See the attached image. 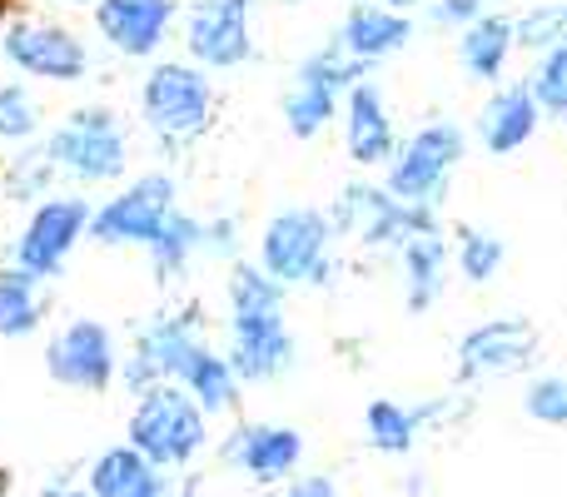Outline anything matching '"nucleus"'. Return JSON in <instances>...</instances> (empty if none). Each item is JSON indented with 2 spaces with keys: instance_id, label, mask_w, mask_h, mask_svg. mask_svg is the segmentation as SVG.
Here are the masks:
<instances>
[{
  "instance_id": "obj_26",
  "label": "nucleus",
  "mask_w": 567,
  "mask_h": 497,
  "mask_svg": "<svg viewBox=\"0 0 567 497\" xmlns=\"http://www.w3.org/2000/svg\"><path fill=\"white\" fill-rule=\"evenodd\" d=\"M423 418H429V408H403L393 398H373L369 413H363V428H369V443L379 453H409Z\"/></svg>"
},
{
  "instance_id": "obj_18",
  "label": "nucleus",
  "mask_w": 567,
  "mask_h": 497,
  "mask_svg": "<svg viewBox=\"0 0 567 497\" xmlns=\"http://www.w3.org/2000/svg\"><path fill=\"white\" fill-rule=\"evenodd\" d=\"M343 130H349V159L363 169L389 165L393 149H399L393 145V120H389V105H383V90L373 80H359L349 90V120H343Z\"/></svg>"
},
{
  "instance_id": "obj_19",
  "label": "nucleus",
  "mask_w": 567,
  "mask_h": 497,
  "mask_svg": "<svg viewBox=\"0 0 567 497\" xmlns=\"http://www.w3.org/2000/svg\"><path fill=\"white\" fill-rule=\"evenodd\" d=\"M303 453V438L293 428H275V423H259V428H245L235 433V443L225 448L229 463H239V468L249 473V478L259 483H279L293 473V463H299Z\"/></svg>"
},
{
  "instance_id": "obj_27",
  "label": "nucleus",
  "mask_w": 567,
  "mask_h": 497,
  "mask_svg": "<svg viewBox=\"0 0 567 497\" xmlns=\"http://www.w3.org/2000/svg\"><path fill=\"white\" fill-rule=\"evenodd\" d=\"M503 259H508V245H503L493 229H478V225H463L458 229V269L468 283H488L498 279Z\"/></svg>"
},
{
  "instance_id": "obj_35",
  "label": "nucleus",
  "mask_w": 567,
  "mask_h": 497,
  "mask_svg": "<svg viewBox=\"0 0 567 497\" xmlns=\"http://www.w3.org/2000/svg\"><path fill=\"white\" fill-rule=\"evenodd\" d=\"M373 6H389V10H413L419 0H373Z\"/></svg>"
},
{
  "instance_id": "obj_15",
  "label": "nucleus",
  "mask_w": 567,
  "mask_h": 497,
  "mask_svg": "<svg viewBox=\"0 0 567 497\" xmlns=\"http://www.w3.org/2000/svg\"><path fill=\"white\" fill-rule=\"evenodd\" d=\"M175 20V0H100L95 25L120 55H150Z\"/></svg>"
},
{
  "instance_id": "obj_5",
  "label": "nucleus",
  "mask_w": 567,
  "mask_h": 497,
  "mask_svg": "<svg viewBox=\"0 0 567 497\" xmlns=\"http://www.w3.org/2000/svg\"><path fill=\"white\" fill-rule=\"evenodd\" d=\"M363 60L343 55L339 40H333L329 50H319L313 60H303L299 70H293V85L284 90V120H289V135L293 139H313L323 125L333 120V105H339V95L349 85H359L363 80Z\"/></svg>"
},
{
  "instance_id": "obj_33",
  "label": "nucleus",
  "mask_w": 567,
  "mask_h": 497,
  "mask_svg": "<svg viewBox=\"0 0 567 497\" xmlns=\"http://www.w3.org/2000/svg\"><path fill=\"white\" fill-rule=\"evenodd\" d=\"M478 15H488V0H439V6H433V20H439V25H473V20Z\"/></svg>"
},
{
  "instance_id": "obj_9",
  "label": "nucleus",
  "mask_w": 567,
  "mask_h": 497,
  "mask_svg": "<svg viewBox=\"0 0 567 497\" xmlns=\"http://www.w3.org/2000/svg\"><path fill=\"white\" fill-rule=\"evenodd\" d=\"M169 215H175V185H169V175H145L120 199H110L100 215H90V235L100 245H155V235L165 229Z\"/></svg>"
},
{
  "instance_id": "obj_24",
  "label": "nucleus",
  "mask_w": 567,
  "mask_h": 497,
  "mask_svg": "<svg viewBox=\"0 0 567 497\" xmlns=\"http://www.w3.org/2000/svg\"><path fill=\"white\" fill-rule=\"evenodd\" d=\"M179 383H185V389L199 398V408H209V413L235 408V398H239V373L229 369V359L209 353L205 343H195V349L185 353V363H179Z\"/></svg>"
},
{
  "instance_id": "obj_8",
  "label": "nucleus",
  "mask_w": 567,
  "mask_h": 497,
  "mask_svg": "<svg viewBox=\"0 0 567 497\" xmlns=\"http://www.w3.org/2000/svg\"><path fill=\"white\" fill-rule=\"evenodd\" d=\"M215 90L195 65H155L145 80V120L159 139H195L209 125Z\"/></svg>"
},
{
  "instance_id": "obj_17",
  "label": "nucleus",
  "mask_w": 567,
  "mask_h": 497,
  "mask_svg": "<svg viewBox=\"0 0 567 497\" xmlns=\"http://www.w3.org/2000/svg\"><path fill=\"white\" fill-rule=\"evenodd\" d=\"M409 40H413V20L403 15V10L373 6V0L369 6H353L339 25V50L363 60V65H373V60H383V55H399Z\"/></svg>"
},
{
  "instance_id": "obj_25",
  "label": "nucleus",
  "mask_w": 567,
  "mask_h": 497,
  "mask_svg": "<svg viewBox=\"0 0 567 497\" xmlns=\"http://www.w3.org/2000/svg\"><path fill=\"white\" fill-rule=\"evenodd\" d=\"M45 313L40 299V273L30 269H10L0 273V339H25Z\"/></svg>"
},
{
  "instance_id": "obj_34",
  "label": "nucleus",
  "mask_w": 567,
  "mask_h": 497,
  "mask_svg": "<svg viewBox=\"0 0 567 497\" xmlns=\"http://www.w3.org/2000/svg\"><path fill=\"white\" fill-rule=\"evenodd\" d=\"M269 497H333V483L329 478H299V483H289V488H279Z\"/></svg>"
},
{
  "instance_id": "obj_4",
  "label": "nucleus",
  "mask_w": 567,
  "mask_h": 497,
  "mask_svg": "<svg viewBox=\"0 0 567 497\" xmlns=\"http://www.w3.org/2000/svg\"><path fill=\"white\" fill-rule=\"evenodd\" d=\"M463 149V130L453 120H433L423 125L419 135L403 139V149H393V165H389V195L409 199V205H443V189H449V175L458 169Z\"/></svg>"
},
{
  "instance_id": "obj_36",
  "label": "nucleus",
  "mask_w": 567,
  "mask_h": 497,
  "mask_svg": "<svg viewBox=\"0 0 567 497\" xmlns=\"http://www.w3.org/2000/svg\"><path fill=\"white\" fill-rule=\"evenodd\" d=\"M45 497H90V493H45Z\"/></svg>"
},
{
  "instance_id": "obj_31",
  "label": "nucleus",
  "mask_w": 567,
  "mask_h": 497,
  "mask_svg": "<svg viewBox=\"0 0 567 497\" xmlns=\"http://www.w3.org/2000/svg\"><path fill=\"white\" fill-rule=\"evenodd\" d=\"M523 413L533 423H548V428H563L567 423V373H548V379H533L528 393H523Z\"/></svg>"
},
{
  "instance_id": "obj_6",
  "label": "nucleus",
  "mask_w": 567,
  "mask_h": 497,
  "mask_svg": "<svg viewBox=\"0 0 567 497\" xmlns=\"http://www.w3.org/2000/svg\"><path fill=\"white\" fill-rule=\"evenodd\" d=\"M333 229L353 235L359 245H403L423 229H439V219H433V205H409V199L389 195V185H349L333 209Z\"/></svg>"
},
{
  "instance_id": "obj_30",
  "label": "nucleus",
  "mask_w": 567,
  "mask_h": 497,
  "mask_svg": "<svg viewBox=\"0 0 567 497\" xmlns=\"http://www.w3.org/2000/svg\"><path fill=\"white\" fill-rule=\"evenodd\" d=\"M513 40L528 50H548L567 40V0H548V6H533L513 20Z\"/></svg>"
},
{
  "instance_id": "obj_12",
  "label": "nucleus",
  "mask_w": 567,
  "mask_h": 497,
  "mask_svg": "<svg viewBox=\"0 0 567 497\" xmlns=\"http://www.w3.org/2000/svg\"><path fill=\"white\" fill-rule=\"evenodd\" d=\"M50 379L65 383V389H90L100 393L110 379H115V343H110V329L95 319H75L45 353Z\"/></svg>"
},
{
  "instance_id": "obj_3",
  "label": "nucleus",
  "mask_w": 567,
  "mask_h": 497,
  "mask_svg": "<svg viewBox=\"0 0 567 497\" xmlns=\"http://www.w3.org/2000/svg\"><path fill=\"white\" fill-rule=\"evenodd\" d=\"M329 239L333 219L323 209H279L265 225V239H259V263L284 289L289 283H329Z\"/></svg>"
},
{
  "instance_id": "obj_37",
  "label": "nucleus",
  "mask_w": 567,
  "mask_h": 497,
  "mask_svg": "<svg viewBox=\"0 0 567 497\" xmlns=\"http://www.w3.org/2000/svg\"><path fill=\"white\" fill-rule=\"evenodd\" d=\"M0 15H6V0H0Z\"/></svg>"
},
{
  "instance_id": "obj_29",
  "label": "nucleus",
  "mask_w": 567,
  "mask_h": 497,
  "mask_svg": "<svg viewBox=\"0 0 567 497\" xmlns=\"http://www.w3.org/2000/svg\"><path fill=\"white\" fill-rule=\"evenodd\" d=\"M199 245H205V225H195V219L189 215H169L165 219V229H159L155 235V263H159V273H175V269H185V259L189 253H195Z\"/></svg>"
},
{
  "instance_id": "obj_23",
  "label": "nucleus",
  "mask_w": 567,
  "mask_h": 497,
  "mask_svg": "<svg viewBox=\"0 0 567 497\" xmlns=\"http://www.w3.org/2000/svg\"><path fill=\"white\" fill-rule=\"evenodd\" d=\"M403 269H409V309H433L443 293V269H449V245H443L439 229L403 239Z\"/></svg>"
},
{
  "instance_id": "obj_20",
  "label": "nucleus",
  "mask_w": 567,
  "mask_h": 497,
  "mask_svg": "<svg viewBox=\"0 0 567 497\" xmlns=\"http://www.w3.org/2000/svg\"><path fill=\"white\" fill-rule=\"evenodd\" d=\"M195 329H189V319H159L155 329L140 333V349L135 359H130L125 379L130 389H150V383L159 379H179V363H185V353L195 349Z\"/></svg>"
},
{
  "instance_id": "obj_32",
  "label": "nucleus",
  "mask_w": 567,
  "mask_h": 497,
  "mask_svg": "<svg viewBox=\"0 0 567 497\" xmlns=\"http://www.w3.org/2000/svg\"><path fill=\"white\" fill-rule=\"evenodd\" d=\"M35 120H40V110L25 85H0V139L35 135Z\"/></svg>"
},
{
  "instance_id": "obj_13",
  "label": "nucleus",
  "mask_w": 567,
  "mask_h": 497,
  "mask_svg": "<svg viewBox=\"0 0 567 497\" xmlns=\"http://www.w3.org/2000/svg\"><path fill=\"white\" fill-rule=\"evenodd\" d=\"M85 225H90L85 199H45L16 249V269H30V273H40V279L55 273L60 263H65V253L75 249V239L85 235Z\"/></svg>"
},
{
  "instance_id": "obj_22",
  "label": "nucleus",
  "mask_w": 567,
  "mask_h": 497,
  "mask_svg": "<svg viewBox=\"0 0 567 497\" xmlns=\"http://www.w3.org/2000/svg\"><path fill=\"white\" fill-rule=\"evenodd\" d=\"M513 20L508 15H478L473 25L458 30V60L468 75L478 80H503V65L513 55Z\"/></svg>"
},
{
  "instance_id": "obj_1",
  "label": "nucleus",
  "mask_w": 567,
  "mask_h": 497,
  "mask_svg": "<svg viewBox=\"0 0 567 497\" xmlns=\"http://www.w3.org/2000/svg\"><path fill=\"white\" fill-rule=\"evenodd\" d=\"M229 309H235L229 369L249 383L279 379L293 363V339H289V323H284V283L269 279L255 263H239L229 273Z\"/></svg>"
},
{
  "instance_id": "obj_2",
  "label": "nucleus",
  "mask_w": 567,
  "mask_h": 497,
  "mask_svg": "<svg viewBox=\"0 0 567 497\" xmlns=\"http://www.w3.org/2000/svg\"><path fill=\"white\" fill-rule=\"evenodd\" d=\"M130 448H140L155 468H179L205 448V408L179 383H150L130 418Z\"/></svg>"
},
{
  "instance_id": "obj_16",
  "label": "nucleus",
  "mask_w": 567,
  "mask_h": 497,
  "mask_svg": "<svg viewBox=\"0 0 567 497\" xmlns=\"http://www.w3.org/2000/svg\"><path fill=\"white\" fill-rule=\"evenodd\" d=\"M538 120H543V110H538V100H533L528 80L498 85L478 110V139L488 155H513V149H523L533 139Z\"/></svg>"
},
{
  "instance_id": "obj_28",
  "label": "nucleus",
  "mask_w": 567,
  "mask_h": 497,
  "mask_svg": "<svg viewBox=\"0 0 567 497\" xmlns=\"http://www.w3.org/2000/svg\"><path fill=\"white\" fill-rule=\"evenodd\" d=\"M528 90L548 120H567V40L563 45H548L538 55V65H533V75H528Z\"/></svg>"
},
{
  "instance_id": "obj_11",
  "label": "nucleus",
  "mask_w": 567,
  "mask_h": 497,
  "mask_svg": "<svg viewBox=\"0 0 567 497\" xmlns=\"http://www.w3.org/2000/svg\"><path fill=\"white\" fill-rule=\"evenodd\" d=\"M185 40L199 65H245L255 40H249V0H195L189 6Z\"/></svg>"
},
{
  "instance_id": "obj_10",
  "label": "nucleus",
  "mask_w": 567,
  "mask_h": 497,
  "mask_svg": "<svg viewBox=\"0 0 567 497\" xmlns=\"http://www.w3.org/2000/svg\"><path fill=\"white\" fill-rule=\"evenodd\" d=\"M538 353V323L513 313V319H488L463 333L458 343V379H493V373H518Z\"/></svg>"
},
{
  "instance_id": "obj_21",
  "label": "nucleus",
  "mask_w": 567,
  "mask_h": 497,
  "mask_svg": "<svg viewBox=\"0 0 567 497\" xmlns=\"http://www.w3.org/2000/svg\"><path fill=\"white\" fill-rule=\"evenodd\" d=\"M90 493L95 497H165V478L140 448H110L90 468Z\"/></svg>"
},
{
  "instance_id": "obj_14",
  "label": "nucleus",
  "mask_w": 567,
  "mask_h": 497,
  "mask_svg": "<svg viewBox=\"0 0 567 497\" xmlns=\"http://www.w3.org/2000/svg\"><path fill=\"white\" fill-rule=\"evenodd\" d=\"M6 55L16 70H25V75H40V80H80L90 65L85 45H80L70 30L60 25H30V20H20V25L6 30Z\"/></svg>"
},
{
  "instance_id": "obj_7",
  "label": "nucleus",
  "mask_w": 567,
  "mask_h": 497,
  "mask_svg": "<svg viewBox=\"0 0 567 497\" xmlns=\"http://www.w3.org/2000/svg\"><path fill=\"white\" fill-rule=\"evenodd\" d=\"M50 165H65L80 179H120L125 175V130L110 110H75L45 145Z\"/></svg>"
}]
</instances>
